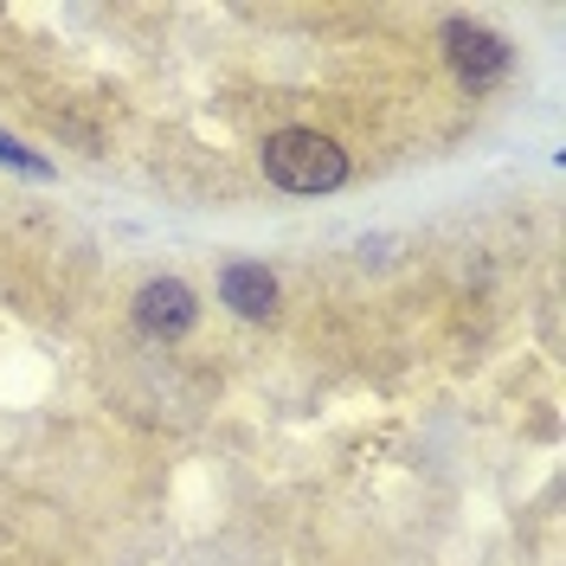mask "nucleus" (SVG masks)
I'll use <instances>...</instances> for the list:
<instances>
[{"instance_id": "f257e3e1", "label": "nucleus", "mask_w": 566, "mask_h": 566, "mask_svg": "<svg viewBox=\"0 0 566 566\" xmlns=\"http://www.w3.org/2000/svg\"><path fill=\"white\" fill-rule=\"evenodd\" d=\"M264 175L277 180L283 193H335L348 180V155L316 129H277L264 142Z\"/></svg>"}, {"instance_id": "f03ea898", "label": "nucleus", "mask_w": 566, "mask_h": 566, "mask_svg": "<svg viewBox=\"0 0 566 566\" xmlns=\"http://www.w3.org/2000/svg\"><path fill=\"white\" fill-rule=\"evenodd\" d=\"M136 322H142V335H161V342L187 335V328H193V290L175 283V277L148 283V290L136 296Z\"/></svg>"}, {"instance_id": "7ed1b4c3", "label": "nucleus", "mask_w": 566, "mask_h": 566, "mask_svg": "<svg viewBox=\"0 0 566 566\" xmlns=\"http://www.w3.org/2000/svg\"><path fill=\"white\" fill-rule=\"evenodd\" d=\"M444 45H451V65H458L470 84H490V77L509 71V45H502L495 33H483V27L451 20V27H444Z\"/></svg>"}, {"instance_id": "20e7f679", "label": "nucleus", "mask_w": 566, "mask_h": 566, "mask_svg": "<svg viewBox=\"0 0 566 566\" xmlns=\"http://www.w3.org/2000/svg\"><path fill=\"white\" fill-rule=\"evenodd\" d=\"M219 296L239 310V316H271V303H277V283H271V271L264 264H232L226 277H219Z\"/></svg>"}, {"instance_id": "39448f33", "label": "nucleus", "mask_w": 566, "mask_h": 566, "mask_svg": "<svg viewBox=\"0 0 566 566\" xmlns=\"http://www.w3.org/2000/svg\"><path fill=\"white\" fill-rule=\"evenodd\" d=\"M0 161H20V168H27V175H45V161H33V155H27V148H13V142L0 136Z\"/></svg>"}]
</instances>
